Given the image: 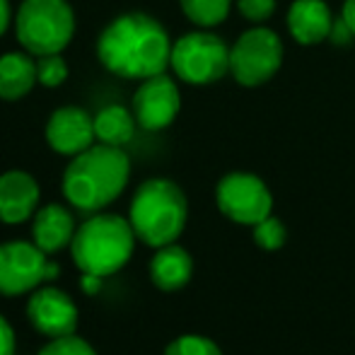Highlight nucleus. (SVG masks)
Returning a JSON list of instances; mask_svg holds the SVG:
<instances>
[{
  "instance_id": "1",
  "label": "nucleus",
  "mask_w": 355,
  "mask_h": 355,
  "mask_svg": "<svg viewBox=\"0 0 355 355\" xmlns=\"http://www.w3.org/2000/svg\"><path fill=\"white\" fill-rule=\"evenodd\" d=\"M97 58L112 75L148 80L164 73L172 58V42L162 24L145 12H126L104 27L97 39Z\"/></svg>"
},
{
  "instance_id": "2",
  "label": "nucleus",
  "mask_w": 355,
  "mask_h": 355,
  "mask_svg": "<svg viewBox=\"0 0 355 355\" xmlns=\"http://www.w3.org/2000/svg\"><path fill=\"white\" fill-rule=\"evenodd\" d=\"M131 177V159L121 148L94 143L75 155L63 172V193L78 211H102L123 193Z\"/></svg>"
},
{
  "instance_id": "3",
  "label": "nucleus",
  "mask_w": 355,
  "mask_h": 355,
  "mask_svg": "<svg viewBox=\"0 0 355 355\" xmlns=\"http://www.w3.org/2000/svg\"><path fill=\"white\" fill-rule=\"evenodd\" d=\"M187 196L169 179H148L133 193L128 220L136 237L148 247L159 249L177 242L187 227Z\"/></svg>"
},
{
  "instance_id": "4",
  "label": "nucleus",
  "mask_w": 355,
  "mask_h": 355,
  "mask_svg": "<svg viewBox=\"0 0 355 355\" xmlns=\"http://www.w3.org/2000/svg\"><path fill=\"white\" fill-rule=\"evenodd\" d=\"M136 239L131 220L114 213H99L75 230L71 252L80 271L104 278L126 266L133 257Z\"/></svg>"
},
{
  "instance_id": "5",
  "label": "nucleus",
  "mask_w": 355,
  "mask_h": 355,
  "mask_svg": "<svg viewBox=\"0 0 355 355\" xmlns=\"http://www.w3.org/2000/svg\"><path fill=\"white\" fill-rule=\"evenodd\" d=\"M15 34L32 56L61 53L75 34V12L68 0H22L15 15Z\"/></svg>"
},
{
  "instance_id": "6",
  "label": "nucleus",
  "mask_w": 355,
  "mask_h": 355,
  "mask_svg": "<svg viewBox=\"0 0 355 355\" xmlns=\"http://www.w3.org/2000/svg\"><path fill=\"white\" fill-rule=\"evenodd\" d=\"M172 71L189 85H211L230 73V49L211 32L184 34L172 44Z\"/></svg>"
},
{
  "instance_id": "7",
  "label": "nucleus",
  "mask_w": 355,
  "mask_h": 355,
  "mask_svg": "<svg viewBox=\"0 0 355 355\" xmlns=\"http://www.w3.org/2000/svg\"><path fill=\"white\" fill-rule=\"evenodd\" d=\"M283 63V42L266 27L244 32L230 49V73L244 87L263 85L278 73Z\"/></svg>"
},
{
  "instance_id": "8",
  "label": "nucleus",
  "mask_w": 355,
  "mask_h": 355,
  "mask_svg": "<svg viewBox=\"0 0 355 355\" xmlns=\"http://www.w3.org/2000/svg\"><path fill=\"white\" fill-rule=\"evenodd\" d=\"M215 201L225 218L249 227L261 223L273 211V196L268 187L263 179L249 172L225 174L215 189Z\"/></svg>"
},
{
  "instance_id": "9",
  "label": "nucleus",
  "mask_w": 355,
  "mask_h": 355,
  "mask_svg": "<svg viewBox=\"0 0 355 355\" xmlns=\"http://www.w3.org/2000/svg\"><path fill=\"white\" fill-rule=\"evenodd\" d=\"M61 273L56 263L46 259V252L29 242L0 244V295H22L39 283L53 281Z\"/></svg>"
},
{
  "instance_id": "10",
  "label": "nucleus",
  "mask_w": 355,
  "mask_h": 355,
  "mask_svg": "<svg viewBox=\"0 0 355 355\" xmlns=\"http://www.w3.org/2000/svg\"><path fill=\"white\" fill-rule=\"evenodd\" d=\"M182 109V94L172 78L164 73L143 80L141 87L133 94L131 112L138 126L145 131H162L177 119Z\"/></svg>"
},
{
  "instance_id": "11",
  "label": "nucleus",
  "mask_w": 355,
  "mask_h": 355,
  "mask_svg": "<svg viewBox=\"0 0 355 355\" xmlns=\"http://www.w3.org/2000/svg\"><path fill=\"white\" fill-rule=\"evenodd\" d=\"M27 317L32 327L49 338L71 336L78 327V307L63 290L51 285L34 290L27 302Z\"/></svg>"
},
{
  "instance_id": "12",
  "label": "nucleus",
  "mask_w": 355,
  "mask_h": 355,
  "mask_svg": "<svg viewBox=\"0 0 355 355\" xmlns=\"http://www.w3.org/2000/svg\"><path fill=\"white\" fill-rule=\"evenodd\" d=\"M46 143L53 153L75 157L89 145H94V116H89L83 107H61L46 121Z\"/></svg>"
},
{
  "instance_id": "13",
  "label": "nucleus",
  "mask_w": 355,
  "mask_h": 355,
  "mask_svg": "<svg viewBox=\"0 0 355 355\" xmlns=\"http://www.w3.org/2000/svg\"><path fill=\"white\" fill-rule=\"evenodd\" d=\"M39 203V184L29 172L10 169L0 174V220L17 225L29 220Z\"/></svg>"
},
{
  "instance_id": "14",
  "label": "nucleus",
  "mask_w": 355,
  "mask_h": 355,
  "mask_svg": "<svg viewBox=\"0 0 355 355\" xmlns=\"http://www.w3.org/2000/svg\"><path fill=\"white\" fill-rule=\"evenodd\" d=\"M288 29L295 42L312 46L334 34V15L324 0H295L288 10Z\"/></svg>"
},
{
  "instance_id": "15",
  "label": "nucleus",
  "mask_w": 355,
  "mask_h": 355,
  "mask_svg": "<svg viewBox=\"0 0 355 355\" xmlns=\"http://www.w3.org/2000/svg\"><path fill=\"white\" fill-rule=\"evenodd\" d=\"M75 220L73 213L61 203H49L34 213L32 223V237L39 249L46 254L61 252L63 247L73 242L75 237Z\"/></svg>"
},
{
  "instance_id": "16",
  "label": "nucleus",
  "mask_w": 355,
  "mask_h": 355,
  "mask_svg": "<svg viewBox=\"0 0 355 355\" xmlns=\"http://www.w3.org/2000/svg\"><path fill=\"white\" fill-rule=\"evenodd\" d=\"M37 83V58L27 51H8L0 56V99L17 102L27 97Z\"/></svg>"
},
{
  "instance_id": "17",
  "label": "nucleus",
  "mask_w": 355,
  "mask_h": 355,
  "mask_svg": "<svg viewBox=\"0 0 355 355\" xmlns=\"http://www.w3.org/2000/svg\"><path fill=\"white\" fill-rule=\"evenodd\" d=\"M193 276V259L179 244H167V247H159L157 254L150 261V278L157 285L159 290H182L184 285L191 281Z\"/></svg>"
},
{
  "instance_id": "18",
  "label": "nucleus",
  "mask_w": 355,
  "mask_h": 355,
  "mask_svg": "<svg viewBox=\"0 0 355 355\" xmlns=\"http://www.w3.org/2000/svg\"><path fill=\"white\" fill-rule=\"evenodd\" d=\"M136 123L138 121L131 109L121 107V104H109L94 114V136H97V143L123 148L126 143H131Z\"/></svg>"
},
{
  "instance_id": "19",
  "label": "nucleus",
  "mask_w": 355,
  "mask_h": 355,
  "mask_svg": "<svg viewBox=\"0 0 355 355\" xmlns=\"http://www.w3.org/2000/svg\"><path fill=\"white\" fill-rule=\"evenodd\" d=\"M179 3L184 15L198 27H215L225 22L232 8V0H179Z\"/></svg>"
},
{
  "instance_id": "20",
  "label": "nucleus",
  "mask_w": 355,
  "mask_h": 355,
  "mask_svg": "<svg viewBox=\"0 0 355 355\" xmlns=\"http://www.w3.org/2000/svg\"><path fill=\"white\" fill-rule=\"evenodd\" d=\"M254 242L263 252H278V249H283V244L288 242V230H285L283 220L271 213L261 223L254 225Z\"/></svg>"
},
{
  "instance_id": "21",
  "label": "nucleus",
  "mask_w": 355,
  "mask_h": 355,
  "mask_svg": "<svg viewBox=\"0 0 355 355\" xmlns=\"http://www.w3.org/2000/svg\"><path fill=\"white\" fill-rule=\"evenodd\" d=\"M34 58H37V83L42 87L49 89L61 87L68 80L71 68H68L66 58L61 53H49V56H34Z\"/></svg>"
},
{
  "instance_id": "22",
  "label": "nucleus",
  "mask_w": 355,
  "mask_h": 355,
  "mask_svg": "<svg viewBox=\"0 0 355 355\" xmlns=\"http://www.w3.org/2000/svg\"><path fill=\"white\" fill-rule=\"evenodd\" d=\"M164 355H223V351L213 338L198 336V334H184L164 348Z\"/></svg>"
},
{
  "instance_id": "23",
  "label": "nucleus",
  "mask_w": 355,
  "mask_h": 355,
  "mask_svg": "<svg viewBox=\"0 0 355 355\" xmlns=\"http://www.w3.org/2000/svg\"><path fill=\"white\" fill-rule=\"evenodd\" d=\"M39 355H97L94 348L87 341H83L80 336H61V338H51L46 346L39 351Z\"/></svg>"
},
{
  "instance_id": "24",
  "label": "nucleus",
  "mask_w": 355,
  "mask_h": 355,
  "mask_svg": "<svg viewBox=\"0 0 355 355\" xmlns=\"http://www.w3.org/2000/svg\"><path fill=\"white\" fill-rule=\"evenodd\" d=\"M239 12L252 22H263L276 10V0H237Z\"/></svg>"
},
{
  "instance_id": "25",
  "label": "nucleus",
  "mask_w": 355,
  "mask_h": 355,
  "mask_svg": "<svg viewBox=\"0 0 355 355\" xmlns=\"http://www.w3.org/2000/svg\"><path fill=\"white\" fill-rule=\"evenodd\" d=\"M0 355H15V331L0 314Z\"/></svg>"
},
{
  "instance_id": "26",
  "label": "nucleus",
  "mask_w": 355,
  "mask_h": 355,
  "mask_svg": "<svg viewBox=\"0 0 355 355\" xmlns=\"http://www.w3.org/2000/svg\"><path fill=\"white\" fill-rule=\"evenodd\" d=\"M10 22H12V8H10V0H0V37L8 32Z\"/></svg>"
},
{
  "instance_id": "27",
  "label": "nucleus",
  "mask_w": 355,
  "mask_h": 355,
  "mask_svg": "<svg viewBox=\"0 0 355 355\" xmlns=\"http://www.w3.org/2000/svg\"><path fill=\"white\" fill-rule=\"evenodd\" d=\"M343 24L348 27V32L355 34V0H346L343 5Z\"/></svg>"
},
{
  "instance_id": "28",
  "label": "nucleus",
  "mask_w": 355,
  "mask_h": 355,
  "mask_svg": "<svg viewBox=\"0 0 355 355\" xmlns=\"http://www.w3.org/2000/svg\"><path fill=\"white\" fill-rule=\"evenodd\" d=\"M102 288V278L94 276V273H85L83 276V290L85 293H97Z\"/></svg>"
}]
</instances>
